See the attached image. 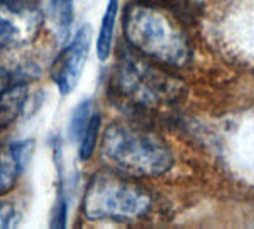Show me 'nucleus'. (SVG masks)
<instances>
[{
	"instance_id": "nucleus-11",
	"label": "nucleus",
	"mask_w": 254,
	"mask_h": 229,
	"mask_svg": "<svg viewBox=\"0 0 254 229\" xmlns=\"http://www.w3.org/2000/svg\"><path fill=\"white\" fill-rule=\"evenodd\" d=\"M93 114L92 109V100H83L76 105V109L73 110V116H71V122H69V134H71V140L78 143L81 134H83L85 128H87L90 117Z\"/></svg>"
},
{
	"instance_id": "nucleus-15",
	"label": "nucleus",
	"mask_w": 254,
	"mask_h": 229,
	"mask_svg": "<svg viewBox=\"0 0 254 229\" xmlns=\"http://www.w3.org/2000/svg\"><path fill=\"white\" fill-rule=\"evenodd\" d=\"M17 223V212L10 204H0V229L12 228Z\"/></svg>"
},
{
	"instance_id": "nucleus-2",
	"label": "nucleus",
	"mask_w": 254,
	"mask_h": 229,
	"mask_svg": "<svg viewBox=\"0 0 254 229\" xmlns=\"http://www.w3.org/2000/svg\"><path fill=\"white\" fill-rule=\"evenodd\" d=\"M100 156L119 173L159 177L173 166V153L158 133L132 122H112L104 133Z\"/></svg>"
},
{
	"instance_id": "nucleus-3",
	"label": "nucleus",
	"mask_w": 254,
	"mask_h": 229,
	"mask_svg": "<svg viewBox=\"0 0 254 229\" xmlns=\"http://www.w3.org/2000/svg\"><path fill=\"white\" fill-rule=\"evenodd\" d=\"M112 93L130 107L151 110L173 105L185 95V87L146 56L122 53L114 68Z\"/></svg>"
},
{
	"instance_id": "nucleus-12",
	"label": "nucleus",
	"mask_w": 254,
	"mask_h": 229,
	"mask_svg": "<svg viewBox=\"0 0 254 229\" xmlns=\"http://www.w3.org/2000/svg\"><path fill=\"white\" fill-rule=\"evenodd\" d=\"M19 38V27L0 14V46H10Z\"/></svg>"
},
{
	"instance_id": "nucleus-5",
	"label": "nucleus",
	"mask_w": 254,
	"mask_h": 229,
	"mask_svg": "<svg viewBox=\"0 0 254 229\" xmlns=\"http://www.w3.org/2000/svg\"><path fill=\"white\" fill-rule=\"evenodd\" d=\"M90 51V27H80L71 43L64 48L55 60L51 68V78L61 92V95H68L78 85L81 72L85 68Z\"/></svg>"
},
{
	"instance_id": "nucleus-10",
	"label": "nucleus",
	"mask_w": 254,
	"mask_h": 229,
	"mask_svg": "<svg viewBox=\"0 0 254 229\" xmlns=\"http://www.w3.org/2000/svg\"><path fill=\"white\" fill-rule=\"evenodd\" d=\"M100 124H102V116L100 112H93L90 117L87 128H85L83 134H81L80 141H78V148H80V158L83 161L92 158L93 151L97 148L98 143V134H100Z\"/></svg>"
},
{
	"instance_id": "nucleus-9",
	"label": "nucleus",
	"mask_w": 254,
	"mask_h": 229,
	"mask_svg": "<svg viewBox=\"0 0 254 229\" xmlns=\"http://www.w3.org/2000/svg\"><path fill=\"white\" fill-rule=\"evenodd\" d=\"M119 10V0H109L105 14L102 17L100 31L97 38V56L98 60L105 61L112 53L114 46V31H116V20Z\"/></svg>"
},
{
	"instance_id": "nucleus-8",
	"label": "nucleus",
	"mask_w": 254,
	"mask_h": 229,
	"mask_svg": "<svg viewBox=\"0 0 254 229\" xmlns=\"http://www.w3.org/2000/svg\"><path fill=\"white\" fill-rule=\"evenodd\" d=\"M27 100V85L17 83L10 85L0 93V129L9 126L10 122L17 119V116L22 112L24 104Z\"/></svg>"
},
{
	"instance_id": "nucleus-13",
	"label": "nucleus",
	"mask_w": 254,
	"mask_h": 229,
	"mask_svg": "<svg viewBox=\"0 0 254 229\" xmlns=\"http://www.w3.org/2000/svg\"><path fill=\"white\" fill-rule=\"evenodd\" d=\"M39 0H0V5L7 7L14 14H24V12L34 10Z\"/></svg>"
},
{
	"instance_id": "nucleus-16",
	"label": "nucleus",
	"mask_w": 254,
	"mask_h": 229,
	"mask_svg": "<svg viewBox=\"0 0 254 229\" xmlns=\"http://www.w3.org/2000/svg\"><path fill=\"white\" fill-rule=\"evenodd\" d=\"M132 2H146V3H161L165 0H132Z\"/></svg>"
},
{
	"instance_id": "nucleus-4",
	"label": "nucleus",
	"mask_w": 254,
	"mask_h": 229,
	"mask_svg": "<svg viewBox=\"0 0 254 229\" xmlns=\"http://www.w3.org/2000/svg\"><path fill=\"white\" fill-rule=\"evenodd\" d=\"M153 209V195L134 177L116 170L98 171L85 189L81 212L88 221L134 223Z\"/></svg>"
},
{
	"instance_id": "nucleus-6",
	"label": "nucleus",
	"mask_w": 254,
	"mask_h": 229,
	"mask_svg": "<svg viewBox=\"0 0 254 229\" xmlns=\"http://www.w3.org/2000/svg\"><path fill=\"white\" fill-rule=\"evenodd\" d=\"M32 150L34 141L24 140L12 143L3 153H0V195L14 189L17 178L29 163Z\"/></svg>"
},
{
	"instance_id": "nucleus-1",
	"label": "nucleus",
	"mask_w": 254,
	"mask_h": 229,
	"mask_svg": "<svg viewBox=\"0 0 254 229\" xmlns=\"http://www.w3.org/2000/svg\"><path fill=\"white\" fill-rule=\"evenodd\" d=\"M122 31L134 51L161 67L190 65L193 46L187 31L158 3L130 2L122 12Z\"/></svg>"
},
{
	"instance_id": "nucleus-14",
	"label": "nucleus",
	"mask_w": 254,
	"mask_h": 229,
	"mask_svg": "<svg viewBox=\"0 0 254 229\" xmlns=\"http://www.w3.org/2000/svg\"><path fill=\"white\" fill-rule=\"evenodd\" d=\"M49 224H51V228H66V202H64L63 195L56 202V207L53 211V219Z\"/></svg>"
},
{
	"instance_id": "nucleus-7",
	"label": "nucleus",
	"mask_w": 254,
	"mask_h": 229,
	"mask_svg": "<svg viewBox=\"0 0 254 229\" xmlns=\"http://www.w3.org/2000/svg\"><path fill=\"white\" fill-rule=\"evenodd\" d=\"M75 3L73 0H46V19L56 39L64 44L71 36Z\"/></svg>"
}]
</instances>
